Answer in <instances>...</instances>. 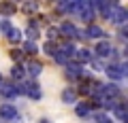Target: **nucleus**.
<instances>
[{
	"mask_svg": "<svg viewBox=\"0 0 128 123\" xmlns=\"http://www.w3.org/2000/svg\"><path fill=\"white\" fill-rule=\"evenodd\" d=\"M56 51H58L60 55H64V57L68 59V57H73V53L77 51V47H75V45H73L70 41H66V42H62V45H60V47H58Z\"/></svg>",
	"mask_w": 128,
	"mask_h": 123,
	"instance_id": "0eeeda50",
	"label": "nucleus"
},
{
	"mask_svg": "<svg viewBox=\"0 0 128 123\" xmlns=\"http://www.w3.org/2000/svg\"><path fill=\"white\" fill-rule=\"evenodd\" d=\"M105 70H107V77L113 81H122L126 77V64H109L105 66Z\"/></svg>",
	"mask_w": 128,
	"mask_h": 123,
	"instance_id": "f03ea898",
	"label": "nucleus"
},
{
	"mask_svg": "<svg viewBox=\"0 0 128 123\" xmlns=\"http://www.w3.org/2000/svg\"><path fill=\"white\" fill-rule=\"evenodd\" d=\"M11 28H13V26H11L9 19H2V21H0V32H2V34H9Z\"/></svg>",
	"mask_w": 128,
	"mask_h": 123,
	"instance_id": "aec40b11",
	"label": "nucleus"
},
{
	"mask_svg": "<svg viewBox=\"0 0 128 123\" xmlns=\"http://www.w3.org/2000/svg\"><path fill=\"white\" fill-rule=\"evenodd\" d=\"M47 36H49V42L54 41V38H58V28H49V30H47Z\"/></svg>",
	"mask_w": 128,
	"mask_h": 123,
	"instance_id": "a878e982",
	"label": "nucleus"
},
{
	"mask_svg": "<svg viewBox=\"0 0 128 123\" xmlns=\"http://www.w3.org/2000/svg\"><path fill=\"white\" fill-rule=\"evenodd\" d=\"M6 38H9L11 42H19V41H22V32H19L17 28H11V32L6 34Z\"/></svg>",
	"mask_w": 128,
	"mask_h": 123,
	"instance_id": "6ab92c4d",
	"label": "nucleus"
},
{
	"mask_svg": "<svg viewBox=\"0 0 128 123\" xmlns=\"http://www.w3.org/2000/svg\"><path fill=\"white\" fill-rule=\"evenodd\" d=\"M62 100L68 102V104H75V102H77V93H75V89H64L62 91Z\"/></svg>",
	"mask_w": 128,
	"mask_h": 123,
	"instance_id": "4468645a",
	"label": "nucleus"
},
{
	"mask_svg": "<svg viewBox=\"0 0 128 123\" xmlns=\"http://www.w3.org/2000/svg\"><path fill=\"white\" fill-rule=\"evenodd\" d=\"M86 36H90V38H102V36H105V30H102L100 26H94V23H90V28H88Z\"/></svg>",
	"mask_w": 128,
	"mask_h": 123,
	"instance_id": "f8f14e48",
	"label": "nucleus"
},
{
	"mask_svg": "<svg viewBox=\"0 0 128 123\" xmlns=\"http://www.w3.org/2000/svg\"><path fill=\"white\" fill-rule=\"evenodd\" d=\"M107 19H111V21L118 23V26H124V23H126V19H128V13H126V9H124V6L111 4V6H109V13H107Z\"/></svg>",
	"mask_w": 128,
	"mask_h": 123,
	"instance_id": "f257e3e1",
	"label": "nucleus"
},
{
	"mask_svg": "<svg viewBox=\"0 0 128 123\" xmlns=\"http://www.w3.org/2000/svg\"><path fill=\"white\" fill-rule=\"evenodd\" d=\"M0 96H4L6 100H11V98L19 96L17 89H15V83H2V85H0Z\"/></svg>",
	"mask_w": 128,
	"mask_h": 123,
	"instance_id": "423d86ee",
	"label": "nucleus"
},
{
	"mask_svg": "<svg viewBox=\"0 0 128 123\" xmlns=\"http://www.w3.org/2000/svg\"><path fill=\"white\" fill-rule=\"evenodd\" d=\"M11 57H13L15 62H19V59L24 57V53H22V51H19V49H13V51H11Z\"/></svg>",
	"mask_w": 128,
	"mask_h": 123,
	"instance_id": "bb28decb",
	"label": "nucleus"
},
{
	"mask_svg": "<svg viewBox=\"0 0 128 123\" xmlns=\"http://www.w3.org/2000/svg\"><path fill=\"white\" fill-rule=\"evenodd\" d=\"M56 9H58L60 13H66V11H70V4H68V2H58Z\"/></svg>",
	"mask_w": 128,
	"mask_h": 123,
	"instance_id": "393cba45",
	"label": "nucleus"
},
{
	"mask_svg": "<svg viewBox=\"0 0 128 123\" xmlns=\"http://www.w3.org/2000/svg\"><path fill=\"white\" fill-rule=\"evenodd\" d=\"M113 115L120 119V121H124V119H126V106H124V102H118V104H115Z\"/></svg>",
	"mask_w": 128,
	"mask_h": 123,
	"instance_id": "2eb2a0df",
	"label": "nucleus"
},
{
	"mask_svg": "<svg viewBox=\"0 0 128 123\" xmlns=\"http://www.w3.org/2000/svg\"><path fill=\"white\" fill-rule=\"evenodd\" d=\"M73 57L77 59V64L81 66V64H86V62H92V59H94V53H92L90 49H77L73 53Z\"/></svg>",
	"mask_w": 128,
	"mask_h": 123,
	"instance_id": "39448f33",
	"label": "nucleus"
},
{
	"mask_svg": "<svg viewBox=\"0 0 128 123\" xmlns=\"http://www.w3.org/2000/svg\"><path fill=\"white\" fill-rule=\"evenodd\" d=\"M24 70H26V72L30 74V77H34V79H36L38 74L43 72V66L38 64V62H30V64H26V66H24Z\"/></svg>",
	"mask_w": 128,
	"mask_h": 123,
	"instance_id": "9d476101",
	"label": "nucleus"
},
{
	"mask_svg": "<svg viewBox=\"0 0 128 123\" xmlns=\"http://www.w3.org/2000/svg\"><path fill=\"white\" fill-rule=\"evenodd\" d=\"M22 9H24V13H34V11L38 9V4H36V2H26Z\"/></svg>",
	"mask_w": 128,
	"mask_h": 123,
	"instance_id": "412c9836",
	"label": "nucleus"
},
{
	"mask_svg": "<svg viewBox=\"0 0 128 123\" xmlns=\"http://www.w3.org/2000/svg\"><path fill=\"white\" fill-rule=\"evenodd\" d=\"M24 55H34V53H38V47H36V42H30V41H26L24 42V51H22Z\"/></svg>",
	"mask_w": 128,
	"mask_h": 123,
	"instance_id": "f3484780",
	"label": "nucleus"
},
{
	"mask_svg": "<svg viewBox=\"0 0 128 123\" xmlns=\"http://www.w3.org/2000/svg\"><path fill=\"white\" fill-rule=\"evenodd\" d=\"M38 123H51V121H49V119H41V121H38Z\"/></svg>",
	"mask_w": 128,
	"mask_h": 123,
	"instance_id": "c85d7f7f",
	"label": "nucleus"
},
{
	"mask_svg": "<svg viewBox=\"0 0 128 123\" xmlns=\"http://www.w3.org/2000/svg\"><path fill=\"white\" fill-rule=\"evenodd\" d=\"M92 66H94V70H105V66H102V62H100V59H92Z\"/></svg>",
	"mask_w": 128,
	"mask_h": 123,
	"instance_id": "cd10ccee",
	"label": "nucleus"
},
{
	"mask_svg": "<svg viewBox=\"0 0 128 123\" xmlns=\"http://www.w3.org/2000/svg\"><path fill=\"white\" fill-rule=\"evenodd\" d=\"M0 117L2 119H6V121H11V119H13V121H17V110H15V106L13 104H2L0 106Z\"/></svg>",
	"mask_w": 128,
	"mask_h": 123,
	"instance_id": "20e7f679",
	"label": "nucleus"
},
{
	"mask_svg": "<svg viewBox=\"0 0 128 123\" xmlns=\"http://www.w3.org/2000/svg\"><path fill=\"white\" fill-rule=\"evenodd\" d=\"M2 83H4V79H2V74H0V85H2Z\"/></svg>",
	"mask_w": 128,
	"mask_h": 123,
	"instance_id": "c756f323",
	"label": "nucleus"
},
{
	"mask_svg": "<svg viewBox=\"0 0 128 123\" xmlns=\"http://www.w3.org/2000/svg\"><path fill=\"white\" fill-rule=\"evenodd\" d=\"M94 123H111V119L109 117H107V115H96V117H94Z\"/></svg>",
	"mask_w": 128,
	"mask_h": 123,
	"instance_id": "5701e85b",
	"label": "nucleus"
},
{
	"mask_svg": "<svg viewBox=\"0 0 128 123\" xmlns=\"http://www.w3.org/2000/svg\"><path fill=\"white\" fill-rule=\"evenodd\" d=\"M58 32H62L66 38H75V32H77V28H75L70 21H64L62 26H60V30H58Z\"/></svg>",
	"mask_w": 128,
	"mask_h": 123,
	"instance_id": "9b49d317",
	"label": "nucleus"
},
{
	"mask_svg": "<svg viewBox=\"0 0 128 123\" xmlns=\"http://www.w3.org/2000/svg\"><path fill=\"white\" fill-rule=\"evenodd\" d=\"M15 9H17V6H15L13 2H2V4H0V13L6 15V17H9V15H13Z\"/></svg>",
	"mask_w": 128,
	"mask_h": 123,
	"instance_id": "dca6fc26",
	"label": "nucleus"
},
{
	"mask_svg": "<svg viewBox=\"0 0 128 123\" xmlns=\"http://www.w3.org/2000/svg\"><path fill=\"white\" fill-rule=\"evenodd\" d=\"M43 53L54 55V53H56V45H54V42H45V45H43Z\"/></svg>",
	"mask_w": 128,
	"mask_h": 123,
	"instance_id": "4be33fe9",
	"label": "nucleus"
},
{
	"mask_svg": "<svg viewBox=\"0 0 128 123\" xmlns=\"http://www.w3.org/2000/svg\"><path fill=\"white\" fill-rule=\"evenodd\" d=\"M11 77L15 79V81H22L24 77H26V70H24V66H13V70H11Z\"/></svg>",
	"mask_w": 128,
	"mask_h": 123,
	"instance_id": "a211bd4d",
	"label": "nucleus"
},
{
	"mask_svg": "<svg viewBox=\"0 0 128 123\" xmlns=\"http://www.w3.org/2000/svg\"><path fill=\"white\" fill-rule=\"evenodd\" d=\"M90 108H92V104H86V102H77V106H75V113H77L79 117H88V115H90Z\"/></svg>",
	"mask_w": 128,
	"mask_h": 123,
	"instance_id": "ddd939ff",
	"label": "nucleus"
},
{
	"mask_svg": "<svg viewBox=\"0 0 128 123\" xmlns=\"http://www.w3.org/2000/svg\"><path fill=\"white\" fill-rule=\"evenodd\" d=\"M24 93H26L28 98H32V100H38V98L43 96V93H41V87H38V83H36V81L24 83Z\"/></svg>",
	"mask_w": 128,
	"mask_h": 123,
	"instance_id": "7ed1b4c3",
	"label": "nucleus"
},
{
	"mask_svg": "<svg viewBox=\"0 0 128 123\" xmlns=\"http://www.w3.org/2000/svg\"><path fill=\"white\" fill-rule=\"evenodd\" d=\"M111 49H113V47H111L109 41H100L98 45H96V49H94V51H96L94 57H96V55H98V57H107V55L111 53Z\"/></svg>",
	"mask_w": 128,
	"mask_h": 123,
	"instance_id": "6e6552de",
	"label": "nucleus"
},
{
	"mask_svg": "<svg viewBox=\"0 0 128 123\" xmlns=\"http://www.w3.org/2000/svg\"><path fill=\"white\" fill-rule=\"evenodd\" d=\"M51 57H54V59H56V62H58V64H64V66L68 64V59L64 57V55H60V53H58V51H56V53H54V55H51Z\"/></svg>",
	"mask_w": 128,
	"mask_h": 123,
	"instance_id": "b1692460",
	"label": "nucleus"
},
{
	"mask_svg": "<svg viewBox=\"0 0 128 123\" xmlns=\"http://www.w3.org/2000/svg\"><path fill=\"white\" fill-rule=\"evenodd\" d=\"M38 36H41V30H38V26H36L34 21H30V26H28V30H26V38H28L30 42H34Z\"/></svg>",
	"mask_w": 128,
	"mask_h": 123,
	"instance_id": "1a4fd4ad",
	"label": "nucleus"
}]
</instances>
